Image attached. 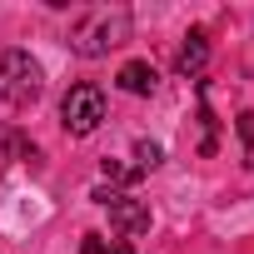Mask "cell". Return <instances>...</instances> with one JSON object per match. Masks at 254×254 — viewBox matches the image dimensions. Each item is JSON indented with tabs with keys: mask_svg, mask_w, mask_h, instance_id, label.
Segmentation results:
<instances>
[{
	"mask_svg": "<svg viewBox=\"0 0 254 254\" xmlns=\"http://www.w3.org/2000/svg\"><path fill=\"white\" fill-rule=\"evenodd\" d=\"M100 120H105V90L100 85H70L65 100H60V125H65V135L85 140L100 130Z\"/></svg>",
	"mask_w": 254,
	"mask_h": 254,
	"instance_id": "cell-3",
	"label": "cell"
},
{
	"mask_svg": "<svg viewBox=\"0 0 254 254\" xmlns=\"http://www.w3.org/2000/svg\"><path fill=\"white\" fill-rule=\"evenodd\" d=\"M135 160H140V170H160V165H165L160 140H140V145H135Z\"/></svg>",
	"mask_w": 254,
	"mask_h": 254,
	"instance_id": "cell-9",
	"label": "cell"
},
{
	"mask_svg": "<svg viewBox=\"0 0 254 254\" xmlns=\"http://www.w3.org/2000/svg\"><path fill=\"white\" fill-rule=\"evenodd\" d=\"M100 175H105V180H115V185H130V180H135L140 170H125L120 160H105V165H100Z\"/></svg>",
	"mask_w": 254,
	"mask_h": 254,
	"instance_id": "cell-10",
	"label": "cell"
},
{
	"mask_svg": "<svg viewBox=\"0 0 254 254\" xmlns=\"http://www.w3.org/2000/svg\"><path fill=\"white\" fill-rule=\"evenodd\" d=\"M125 40H130V10L125 5H95L70 25V50L80 60H100Z\"/></svg>",
	"mask_w": 254,
	"mask_h": 254,
	"instance_id": "cell-1",
	"label": "cell"
},
{
	"mask_svg": "<svg viewBox=\"0 0 254 254\" xmlns=\"http://www.w3.org/2000/svg\"><path fill=\"white\" fill-rule=\"evenodd\" d=\"M204 60H209V40H204V30H190L185 45H180V55H175V70L180 75H199Z\"/></svg>",
	"mask_w": 254,
	"mask_h": 254,
	"instance_id": "cell-6",
	"label": "cell"
},
{
	"mask_svg": "<svg viewBox=\"0 0 254 254\" xmlns=\"http://www.w3.org/2000/svg\"><path fill=\"white\" fill-rule=\"evenodd\" d=\"M80 254H135V249L125 244V239H120V244H105L100 234H85V239H80Z\"/></svg>",
	"mask_w": 254,
	"mask_h": 254,
	"instance_id": "cell-8",
	"label": "cell"
},
{
	"mask_svg": "<svg viewBox=\"0 0 254 254\" xmlns=\"http://www.w3.org/2000/svg\"><path fill=\"white\" fill-rule=\"evenodd\" d=\"M95 199L110 209V229L120 239H140L150 229V204H140L135 194H120V190H95Z\"/></svg>",
	"mask_w": 254,
	"mask_h": 254,
	"instance_id": "cell-4",
	"label": "cell"
},
{
	"mask_svg": "<svg viewBox=\"0 0 254 254\" xmlns=\"http://www.w3.org/2000/svg\"><path fill=\"white\" fill-rule=\"evenodd\" d=\"M40 90H45V70L30 50H0V100L25 110L40 100Z\"/></svg>",
	"mask_w": 254,
	"mask_h": 254,
	"instance_id": "cell-2",
	"label": "cell"
},
{
	"mask_svg": "<svg viewBox=\"0 0 254 254\" xmlns=\"http://www.w3.org/2000/svg\"><path fill=\"white\" fill-rule=\"evenodd\" d=\"M234 135H239V145H244V165L254 170V110H239V120H234Z\"/></svg>",
	"mask_w": 254,
	"mask_h": 254,
	"instance_id": "cell-7",
	"label": "cell"
},
{
	"mask_svg": "<svg viewBox=\"0 0 254 254\" xmlns=\"http://www.w3.org/2000/svg\"><path fill=\"white\" fill-rule=\"evenodd\" d=\"M115 85H120L125 95H155L160 75H155V65H150V60H130V65H120Z\"/></svg>",
	"mask_w": 254,
	"mask_h": 254,
	"instance_id": "cell-5",
	"label": "cell"
}]
</instances>
